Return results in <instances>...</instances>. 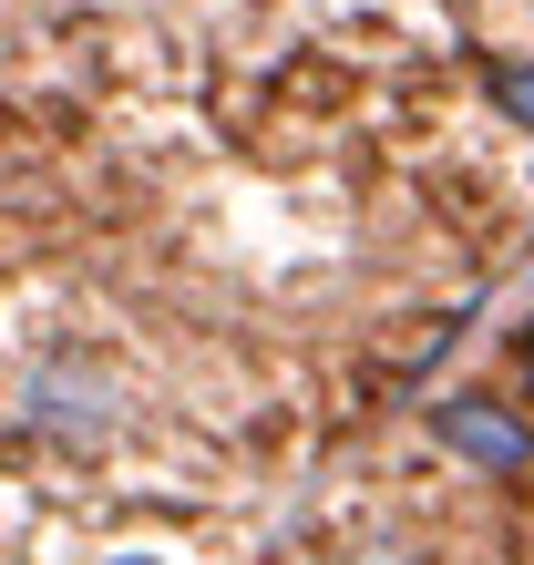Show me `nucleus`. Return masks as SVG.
<instances>
[{
    "label": "nucleus",
    "mask_w": 534,
    "mask_h": 565,
    "mask_svg": "<svg viewBox=\"0 0 534 565\" xmlns=\"http://www.w3.org/2000/svg\"><path fill=\"white\" fill-rule=\"evenodd\" d=\"M114 422H124V391H114L104 360H42V371H31V431H52V443L93 452Z\"/></svg>",
    "instance_id": "f257e3e1"
},
{
    "label": "nucleus",
    "mask_w": 534,
    "mask_h": 565,
    "mask_svg": "<svg viewBox=\"0 0 534 565\" xmlns=\"http://www.w3.org/2000/svg\"><path fill=\"white\" fill-rule=\"evenodd\" d=\"M431 431H442L462 462H483V473H524V462H534V431L514 412H493V402H442Z\"/></svg>",
    "instance_id": "f03ea898"
},
{
    "label": "nucleus",
    "mask_w": 534,
    "mask_h": 565,
    "mask_svg": "<svg viewBox=\"0 0 534 565\" xmlns=\"http://www.w3.org/2000/svg\"><path fill=\"white\" fill-rule=\"evenodd\" d=\"M493 104H504L524 135H534V62H493Z\"/></svg>",
    "instance_id": "7ed1b4c3"
},
{
    "label": "nucleus",
    "mask_w": 534,
    "mask_h": 565,
    "mask_svg": "<svg viewBox=\"0 0 534 565\" xmlns=\"http://www.w3.org/2000/svg\"><path fill=\"white\" fill-rule=\"evenodd\" d=\"M114 565H164V555H114Z\"/></svg>",
    "instance_id": "20e7f679"
},
{
    "label": "nucleus",
    "mask_w": 534,
    "mask_h": 565,
    "mask_svg": "<svg viewBox=\"0 0 534 565\" xmlns=\"http://www.w3.org/2000/svg\"><path fill=\"white\" fill-rule=\"evenodd\" d=\"M524 371H534V350H524Z\"/></svg>",
    "instance_id": "39448f33"
}]
</instances>
